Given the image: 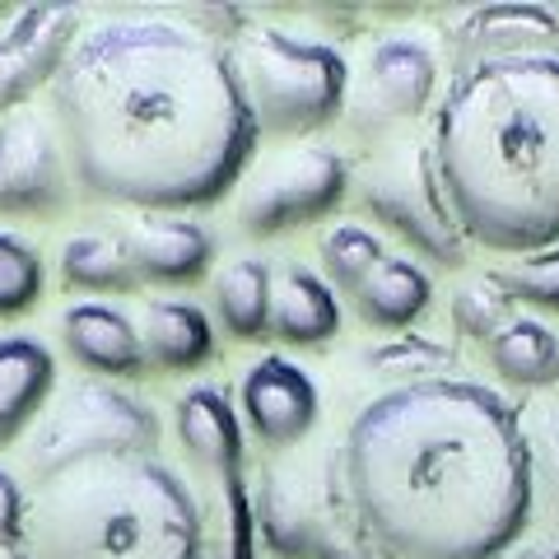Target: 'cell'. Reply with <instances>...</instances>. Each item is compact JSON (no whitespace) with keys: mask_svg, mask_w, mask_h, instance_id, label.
Masks as SVG:
<instances>
[{"mask_svg":"<svg viewBox=\"0 0 559 559\" xmlns=\"http://www.w3.org/2000/svg\"><path fill=\"white\" fill-rule=\"evenodd\" d=\"M57 135L94 201L145 215L215 205L257 150L234 51L173 10L90 24L51 80Z\"/></svg>","mask_w":559,"mask_h":559,"instance_id":"1","label":"cell"},{"mask_svg":"<svg viewBox=\"0 0 559 559\" xmlns=\"http://www.w3.org/2000/svg\"><path fill=\"white\" fill-rule=\"evenodd\" d=\"M336 471L359 536L392 559H503L532 518L522 419L471 378H406L364 401Z\"/></svg>","mask_w":559,"mask_h":559,"instance_id":"2","label":"cell"},{"mask_svg":"<svg viewBox=\"0 0 559 559\" xmlns=\"http://www.w3.org/2000/svg\"><path fill=\"white\" fill-rule=\"evenodd\" d=\"M429 150L466 242L559 248V51L457 66Z\"/></svg>","mask_w":559,"mask_h":559,"instance_id":"3","label":"cell"},{"mask_svg":"<svg viewBox=\"0 0 559 559\" xmlns=\"http://www.w3.org/2000/svg\"><path fill=\"white\" fill-rule=\"evenodd\" d=\"M33 559H205L187 480L159 457H94L28 499Z\"/></svg>","mask_w":559,"mask_h":559,"instance_id":"4","label":"cell"},{"mask_svg":"<svg viewBox=\"0 0 559 559\" xmlns=\"http://www.w3.org/2000/svg\"><path fill=\"white\" fill-rule=\"evenodd\" d=\"M229 51L261 135H308L341 117L349 70L331 43L252 28Z\"/></svg>","mask_w":559,"mask_h":559,"instance_id":"5","label":"cell"},{"mask_svg":"<svg viewBox=\"0 0 559 559\" xmlns=\"http://www.w3.org/2000/svg\"><path fill=\"white\" fill-rule=\"evenodd\" d=\"M154 448H159V415L150 411V401L108 378H84L38 415V429L28 439V471L43 485L80 462L154 457Z\"/></svg>","mask_w":559,"mask_h":559,"instance_id":"6","label":"cell"},{"mask_svg":"<svg viewBox=\"0 0 559 559\" xmlns=\"http://www.w3.org/2000/svg\"><path fill=\"white\" fill-rule=\"evenodd\" d=\"M257 536L275 559H369L349 518L341 471L336 480H308V471L271 466L257 489Z\"/></svg>","mask_w":559,"mask_h":559,"instance_id":"7","label":"cell"},{"mask_svg":"<svg viewBox=\"0 0 559 559\" xmlns=\"http://www.w3.org/2000/svg\"><path fill=\"white\" fill-rule=\"evenodd\" d=\"M359 201L378 224L411 238V248H419L429 261H439V266L466 261V238L448 210L429 145H396L388 159H378L359 178Z\"/></svg>","mask_w":559,"mask_h":559,"instance_id":"8","label":"cell"},{"mask_svg":"<svg viewBox=\"0 0 559 559\" xmlns=\"http://www.w3.org/2000/svg\"><path fill=\"white\" fill-rule=\"evenodd\" d=\"M349 191V164L336 150L312 145L271 168L238 205V224L248 238H275L304 224L326 219Z\"/></svg>","mask_w":559,"mask_h":559,"instance_id":"9","label":"cell"},{"mask_svg":"<svg viewBox=\"0 0 559 559\" xmlns=\"http://www.w3.org/2000/svg\"><path fill=\"white\" fill-rule=\"evenodd\" d=\"M70 159L57 127L38 112L0 117V215H61L70 205Z\"/></svg>","mask_w":559,"mask_h":559,"instance_id":"10","label":"cell"},{"mask_svg":"<svg viewBox=\"0 0 559 559\" xmlns=\"http://www.w3.org/2000/svg\"><path fill=\"white\" fill-rule=\"evenodd\" d=\"M84 33L75 5H24L0 28V117L61 75L70 47Z\"/></svg>","mask_w":559,"mask_h":559,"instance_id":"11","label":"cell"},{"mask_svg":"<svg viewBox=\"0 0 559 559\" xmlns=\"http://www.w3.org/2000/svg\"><path fill=\"white\" fill-rule=\"evenodd\" d=\"M364 98H359V131L364 135H382L401 127V121H415L419 112L433 103L439 90V61L425 38L415 33H388L378 38L369 61H364Z\"/></svg>","mask_w":559,"mask_h":559,"instance_id":"12","label":"cell"},{"mask_svg":"<svg viewBox=\"0 0 559 559\" xmlns=\"http://www.w3.org/2000/svg\"><path fill=\"white\" fill-rule=\"evenodd\" d=\"M242 415L261 448L285 452L318 425V388L294 359L266 355L242 373Z\"/></svg>","mask_w":559,"mask_h":559,"instance_id":"13","label":"cell"},{"mask_svg":"<svg viewBox=\"0 0 559 559\" xmlns=\"http://www.w3.org/2000/svg\"><path fill=\"white\" fill-rule=\"evenodd\" d=\"M121 248L140 285H197L215 261V234L187 215H140L121 234Z\"/></svg>","mask_w":559,"mask_h":559,"instance_id":"14","label":"cell"},{"mask_svg":"<svg viewBox=\"0 0 559 559\" xmlns=\"http://www.w3.org/2000/svg\"><path fill=\"white\" fill-rule=\"evenodd\" d=\"M61 341H66V355L75 359L80 369H90L108 382L150 373L145 345H140V326L112 304H98V299L70 304L61 312Z\"/></svg>","mask_w":559,"mask_h":559,"instance_id":"15","label":"cell"},{"mask_svg":"<svg viewBox=\"0 0 559 559\" xmlns=\"http://www.w3.org/2000/svg\"><path fill=\"white\" fill-rule=\"evenodd\" d=\"M555 47H559V14L546 5H532V0L485 5L452 38L457 66L503 61V57H546Z\"/></svg>","mask_w":559,"mask_h":559,"instance_id":"16","label":"cell"},{"mask_svg":"<svg viewBox=\"0 0 559 559\" xmlns=\"http://www.w3.org/2000/svg\"><path fill=\"white\" fill-rule=\"evenodd\" d=\"M57 392V359L38 336H0V452L47 411Z\"/></svg>","mask_w":559,"mask_h":559,"instance_id":"17","label":"cell"},{"mask_svg":"<svg viewBox=\"0 0 559 559\" xmlns=\"http://www.w3.org/2000/svg\"><path fill=\"white\" fill-rule=\"evenodd\" d=\"M173 429H178V443L187 448V457L215 471V476H242V425L238 411L229 406V396L219 388H191L187 396H178L173 406Z\"/></svg>","mask_w":559,"mask_h":559,"instance_id":"18","label":"cell"},{"mask_svg":"<svg viewBox=\"0 0 559 559\" xmlns=\"http://www.w3.org/2000/svg\"><path fill=\"white\" fill-rule=\"evenodd\" d=\"M145 364L159 373H191L215 359V326L187 299H150L140 318Z\"/></svg>","mask_w":559,"mask_h":559,"instance_id":"19","label":"cell"},{"mask_svg":"<svg viewBox=\"0 0 559 559\" xmlns=\"http://www.w3.org/2000/svg\"><path fill=\"white\" fill-rule=\"evenodd\" d=\"M341 331L336 289L304 266H285L275 275L271 299V341L285 345H322Z\"/></svg>","mask_w":559,"mask_h":559,"instance_id":"20","label":"cell"},{"mask_svg":"<svg viewBox=\"0 0 559 559\" xmlns=\"http://www.w3.org/2000/svg\"><path fill=\"white\" fill-rule=\"evenodd\" d=\"M359 308V318L382 331H406L415 318H425L433 299V280L415 266L411 257H382L378 266L359 280V289L349 294Z\"/></svg>","mask_w":559,"mask_h":559,"instance_id":"21","label":"cell"},{"mask_svg":"<svg viewBox=\"0 0 559 559\" xmlns=\"http://www.w3.org/2000/svg\"><path fill=\"white\" fill-rule=\"evenodd\" d=\"M271 299L275 271L257 257H238L215 275V318L242 345L271 341Z\"/></svg>","mask_w":559,"mask_h":559,"instance_id":"22","label":"cell"},{"mask_svg":"<svg viewBox=\"0 0 559 559\" xmlns=\"http://www.w3.org/2000/svg\"><path fill=\"white\" fill-rule=\"evenodd\" d=\"M489 364L513 388H555L559 382V336L536 318H513L489 341Z\"/></svg>","mask_w":559,"mask_h":559,"instance_id":"23","label":"cell"},{"mask_svg":"<svg viewBox=\"0 0 559 559\" xmlns=\"http://www.w3.org/2000/svg\"><path fill=\"white\" fill-rule=\"evenodd\" d=\"M61 280L80 294H135L140 275L121 248V234H75L61 248Z\"/></svg>","mask_w":559,"mask_h":559,"instance_id":"24","label":"cell"},{"mask_svg":"<svg viewBox=\"0 0 559 559\" xmlns=\"http://www.w3.org/2000/svg\"><path fill=\"white\" fill-rule=\"evenodd\" d=\"M47 285L43 257L28 238L0 229V322L5 318H24L28 308H38Z\"/></svg>","mask_w":559,"mask_h":559,"instance_id":"25","label":"cell"},{"mask_svg":"<svg viewBox=\"0 0 559 559\" xmlns=\"http://www.w3.org/2000/svg\"><path fill=\"white\" fill-rule=\"evenodd\" d=\"M318 257H322V271H326L331 285L355 294L359 280L369 275L388 252H382L378 234H369L364 224H331V229L322 234V242H318Z\"/></svg>","mask_w":559,"mask_h":559,"instance_id":"26","label":"cell"},{"mask_svg":"<svg viewBox=\"0 0 559 559\" xmlns=\"http://www.w3.org/2000/svg\"><path fill=\"white\" fill-rule=\"evenodd\" d=\"M205 559H257V503L242 476L219 480V522L215 540H205Z\"/></svg>","mask_w":559,"mask_h":559,"instance_id":"27","label":"cell"},{"mask_svg":"<svg viewBox=\"0 0 559 559\" xmlns=\"http://www.w3.org/2000/svg\"><path fill=\"white\" fill-rule=\"evenodd\" d=\"M509 312H513V299L499 289L495 275L471 280V285H462L457 294H452V326H457L462 336L480 341V345H489L503 326L513 322Z\"/></svg>","mask_w":559,"mask_h":559,"instance_id":"28","label":"cell"},{"mask_svg":"<svg viewBox=\"0 0 559 559\" xmlns=\"http://www.w3.org/2000/svg\"><path fill=\"white\" fill-rule=\"evenodd\" d=\"M495 280L513 304L522 299V304H532L540 312H559V248L522 257V261H513V266H503Z\"/></svg>","mask_w":559,"mask_h":559,"instance_id":"29","label":"cell"},{"mask_svg":"<svg viewBox=\"0 0 559 559\" xmlns=\"http://www.w3.org/2000/svg\"><path fill=\"white\" fill-rule=\"evenodd\" d=\"M369 369H382V373H415V378H439L452 369V349L429 341V336H396L388 345H378L364 355Z\"/></svg>","mask_w":559,"mask_h":559,"instance_id":"30","label":"cell"},{"mask_svg":"<svg viewBox=\"0 0 559 559\" xmlns=\"http://www.w3.org/2000/svg\"><path fill=\"white\" fill-rule=\"evenodd\" d=\"M24 540H28V495L10 471H0V550H14Z\"/></svg>","mask_w":559,"mask_h":559,"instance_id":"31","label":"cell"},{"mask_svg":"<svg viewBox=\"0 0 559 559\" xmlns=\"http://www.w3.org/2000/svg\"><path fill=\"white\" fill-rule=\"evenodd\" d=\"M509 559H559V546H522Z\"/></svg>","mask_w":559,"mask_h":559,"instance_id":"32","label":"cell"},{"mask_svg":"<svg viewBox=\"0 0 559 559\" xmlns=\"http://www.w3.org/2000/svg\"><path fill=\"white\" fill-rule=\"evenodd\" d=\"M550 476H555V513H559V448H555V457H550Z\"/></svg>","mask_w":559,"mask_h":559,"instance_id":"33","label":"cell"},{"mask_svg":"<svg viewBox=\"0 0 559 559\" xmlns=\"http://www.w3.org/2000/svg\"><path fill=\"white\" fill-rule=\"evenodd\" d=\"M0 559H33L24 546H14V550H0Z\"/></svg>","mask_w":559,"mask_h":559,"instance_id":"34","label":"cell"},{"mask_svg":"<svg viewBox=\"0 0 559 559\" xmlns=\"http://www.w3.org/2000/svg\"><path fill=\"white\" fill-rule=\"evenodd\" d=\"M0 14H5V10H0Z\"/></svg>","mask_w":559,"mask_h":559,"instance_id":"35","label":"cell"}]
</instances>
